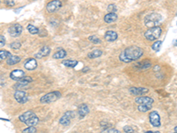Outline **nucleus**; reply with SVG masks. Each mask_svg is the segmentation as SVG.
Segmentation results:
<instances>
[{
  "label": "nucleus",
  "mask_w": 177,
  "mask_h": 133,
  "mask_svg": "<svg viewBox=\"0 0 177 133\" xmlns=\"http://www.w3.org/2000/svg\"><path fill=\"white\" fill-rule=\"evenodd\" d=\"M143 54V50L138 46H130L127 47L120 54V60L125 63L136 60L141 58Z\"/></svg>",
  "instance_id": "nucleus-1"
},
{
  "label": "nucleus",
  "mask_w": 177,
  "mask_h": 133,
  "mask_svg": "<svg viewBox=\"0 0 177 133\" xmlns=\"http://www.w3.org/2000/svg\"><path fill=\"white\" fill-rule=\"evenodd\" d=\"M135 103L138 105V110L140 112H147L152 108L154 100L150 97H138L135 99Z\"/></svg>",
  "instance_id": "nucleus-2"
},
{
  "label": "nucleus",
  "mask_w": 177,
  "mask_h": 133,
  "mask_svg": "<svg viewBox=\"0 0 177 133\" xmlns=\"http://www.w3.org/2000/svg\"><path fill=\"white\" fill-rule=\"evenodd\" d=\"M162 21V16L158 13H152L144 18V24L148 28L157 27Z\"/></svg>",
  "instance_id": "nucleus-3"
},
{
  "label": "nucleus",
  "mask_w": 177,
  "mask_h": 133,
  "mask_svg": "<svg viewBox=\"0 0 177 133\" xmlns=\"http://www.w3.org/2000/svg\"><path fill=\"white\" fill-rule=\"evenodd\" d=\"M162 33V29L160 27H152L150 28L148 30L145 31L144 33V36L147 40L149 41H153V40H156L158 38H160V35Z\"/></svg>",
  "instance_id": "nucleus-4"
},
{
  "label": "nucleus",
  "mask_w": 177,
  "mask_h": 133,
  "mask_svg": "<svg viewBox=\"0 0 177 133\" xmlns=\"http://www.w3.org/2000/svg\"><path fill=\"white\" fill-rule=\"evenodd\" d=\"M60 97H61V93L59 92H49L45 94L44 96H42L40 99V102L42 104H49V103L54 102L57 100H59Z\"/></svg>",
  "instance_id": "nucleus-5"
},
{
  "label": "nucleus",
  "mask_w": 177,
  "mask_h": 133,
  "mask_svg": "<svg viewBox=\"0 0 177 133\" xmlns=\"http://www.w3.org/2000/svg\"><path fill=\"white\" fill-rule=\"evenodd\" d=\"M149 120L150 123L153 127L159 128L161 125V122H160V116L159 113L157 111H152L149 115Z\"/></svg>",
  "instance_id": "nucleus-6"
},
{
  "label": "nucleus",
  "mask_w": 177,
  "mask_h": 133,
  "mask_svg": "<svg viewBox=\"0 0 177 133\" xmlns=\"http://www.w3.org/2000/svg\"><path fill=\"white\" fill-rule=\"evenodd\" d=\"M76 116V114L73 111H68L67 113H65V115L60 118L59 120V124L63 126H68L70 124L71 120Z\"/></svg>",
  "instance_id": "nucleus-7"
},
{
  "label": "nucleus",
  "mask_w": 177,
  "mask_h": 133,
  "mask_svg": "<svg viewBox=\"0 0 177 133\" xmlns=\"http://www.w3.org/2000/svg\"><path fill=\"white\" fill-rule=\"evenodd\" d=\"M61 5H62V3L59 0H52L47 4L46 10L48 13H54L61 7Z\"/></svg>",
  "instance_id": "nucleus-8"
},
{
  "label": "nucleus",
  "mask_w": 177,
  "mask_h": 133,
  "mask_svg": "<svg viewBox=\"0 0 177 133\" xmlns=\"http://www.w3.org/2000/svg\"><path fill=\"white\" fill-rule=\"evenodd\" d=\"M22 32V27L20 24H14L9 28V34L13 37H17Z\"/></svg>",
  "instance_id": "nucleus-9"
},
{
  "label": "nucleus",
  "mask_w": 177,
  "mask_h": 133,
  "mask_svg": "<svg viewBox=\"0 0 177 133\" xmlns=\"http://www.w3.org/2000/svg\"><path fill=\"white\" fill-rule=\"evenodd\" d=\"M14 98L17 100L18 103H20V104H24L28 100L27 93L23 91H16L14 93Z\"/></svg>",
  "instance_id": "nucleus-10"
},
{
  "label": "nucleus",
  "mask_w": 177,
  "mask_h": 133,
  "mask_svg": "<svg viewBox=\"0 0 177 133\" xmlns=\"http://www.w3.org/2000/svg\"><path fill=\"white\" fill-rule=\"evenodd\" d=\"M24 76H25V72L23 70H20V69H15L13 72H11V74H10V78L14 80V81H19Z\"/></svg>",
  "instance_id": "nucleus-11"
},
{
  "label": "nucleus",
  "mask_w": 177,
  "mask_h": 133,
  "mask_svg": "<svg viewBox=\"0 0 177 133\" xmlns=\"http://www.w3.org/2000/svg\"><path fill=\"white\" fill-rule=\"evenodd\" d=\"M148 92H149L148 89L142 88V87H138V88H137V87H131V88L129 89V92H130L131 94L135 95V96H142V95L147 93Z\"/></svg>",
  "instance_id": "nucleus-12"
},
{
  "label": "nucleus",
  "mask_w": 177,
  "mask_h": 133,
  "mask_svg": "<svg viewBox=\"0 0 177 133\" xmlns=\"http://www.w3.org/2000/svg\"><path fill=\"white\" fill-rule=\"evenodd\" d=\"M24 67L27 70H34L37 67V61L35 59H28L24 63Z\"/></svg>",
  "instance_id": "nucleus-13"
},
{
  "label": "nucleus",
  "mask_w": 177,
  "mask_h": 133,
  "mask_svg": "<svg viewBox=\"0 0 177 133\" xmlns=\"http://www.w3.org/2000/svg\"><path fill=\"white\" fill-rule=\"evenodd\" d=\"M118 38V34L113 30L106 31L105 34V39L108 42H114Z\"/></svg>",
  "instance_id": "nucleus-14"
},
{
  "label": "nucleus",
  "mask_w": 177,
  "mask_h": 133,
  "mask_svg": "<svg viewBox=\"0 0 177 133\" xmlns=\"http://www.w3.org/2000/svg\"><path fill=\"white\" fill-rule=\"evenodd\" d=\"M51 52V48L48 47V46H43L41 50L39 51L38 53L35 54V58L37 59H42L45 56H48Z\"/></svg>",
  "instance_id": "nucleus-15"
},
{
  "label": "nucleus",
  "mask_w": 177,
  "mask_h": 133,
  "mask_svg": "<svg viewBox=\"0 0 177 133\" xmlns=\"http://www.w3.org/2000/svg\"><path fill=\"white\" fill-rule=\"evenodd\" d=\"M89 112H90V109L86 104H83L78 108V114H79V116L81 119H83V117L86 116L89 114Z\"/></svg>",
  "instance_id": "nucleus-16"
},
{
  "label": "nucleus",
  "mask_w": 177,
  "mask_h": 133,
  "mask_svg": "<svg viewBox=\"0 0 177 133\" xmlns=\"http://www.w3.org/2000/svg\"><path fill=\"white\" fill-rule=\"evenodd\" d=\"M117 19H118V16L115 13H109L105 14L104 17V21L106 23H112V22L116 21Z\"/></svg>",
  "instance_id": "nucleus-17"
},
{
  "label": "nucleus",
  "mask_w": 177,
  "mask_h": 133,
  "mask_svg": "<svg viewBox=\"0 0 177 133\" xmlns=\"http://www.w3.org/2000/svg\"><path fill=\"white\" fill-rule=\"evenodd\" d=\"M32 81H33V79H32L31 77H29V76H24V77H22L20 80L18 81V83L16 84V86H18V87H24L26 85H28V83H32Z\"/></svg>",
  "instance_id": "nucleus-18"
},
{
  "label": "nucleus",
  "mask_w": 177,
  "mask_h": 133,
  "mask_svg": "<svg viewBox=\"0 0 177 133\" xmlns=\"http://www.w3.org/2000/svg\"><path fill=\"white\" fill-rule=\"evenodd\" d=\"M34 116H35V114L33 111H27L24 114H22L21 116H20L19 120H20V122H22V123L25 124L26 121H28L30 117Z\"/></svg>",
  "instance_id": "nucleus-19"
},
{
  "label": "nucleus",
  "mask_w": 177,
  "mask_h": 133,
  "mask_svg": "<svg viewBox=\"0 0 177 133\" xmlns=\"http://www.w3.org/2000/svg\"><path fill=\"white\" fill-rule=\"evenodd\" d=\"M20 57H19V56H15V55H11L10 57L7 58L6 59V63L10 65V66H13V65H15V64H17L19 63L20 61Z\"/></svg>",
  "instance_id": "nucleus-20"
},
{
  "label": "nucleus",
  "mask_w": 177,
  "mask_h": 133,
  "mask_svg": "<svg viewBox=\"0 0 177 133\" xmlns=\"http://www.w3.org/2000/svg\"><path fill=\"white\" fill-rule=\"evenodd\" d=\"M38 123H39V118L36 116L30 117L28 121L25 122L26 124L28 125V126H35L36 124H38Z\"/></svg>",
  "instance_id": "nucleus-21"
},
{
  "label": "nucleus",
  "mask_w": 177,
  "mask_h": 133,
  "mask_svg": "<svg viewBox=\"0 0 177 133\" xmlns=\"http://www.w3.org/2000/svg\"><path fill=\"white\" fill-rule=\"evenodd\" d=\"M135 66H137V69H147L152 66V64L149 62V60H143L142 62L136 64Z\"/></svg>",
  "instance_id": "nucleus-22"
},
{
  "label": "nucleus",
  "mask_w": 177,
  "mask_h": 133,
  "mask_svg": "<svg viewBox=\"0 0 177 133\" xmlns=\"http://www.w3.org/2000/svg\"><path fill=\"white\" fill-rule=\"evenodd\" d=\"M67 56V51L63 49H60L58 51H56L54 54H53V58L54 59H63Z\"/></svg>",
  "instance_id": "nucleus-23"
},
{
  "label": "nucleus",
  "mask_w": 177,
  "mask_h": 133,
  "mask_svg": "<svg viewBox=\"0 0 177 133\" xmlns=\"http://www.w3.org/2000/svg\"><path fill=\"white\" fill-rule=\"evenodd\" d=\"M62 64L64 66H68V67H75L76 65L78 64V62L76 60H72V59H66L62 61Z\"/></svg>",
  "instance_id": "nucleus-24"
},
{
  "label": "nucleus",
  "mask_w": 177,
  "mask_h": 133,
  "mask_svg": "<svg viewBox=\"0 0 177 133\" xmlns=\"http://www.w3.org/2000/svg\"><path fill=\"white\" fill-rule=\"evenodd\" d=\"M102 54H103V51L101 50H95L91 51V52H90L89 54H88V57L90 59H95V58H98V57H100Z\"/></svg>",
  "instance_id": "nucleus-25"
},
{
  "label": "nucleus",
  "mask_w": 177,
  "mask_h": 133,
  "mask_svg": "<svg viewBox=\"0 0 177 133\" xmlns=\"http://www.w3.org/2000/svg\"><path fill=\"white\" fill-rule=\"evenodd\" d=\"M10 56H11V53L8 51L0 50V62L4 59H7V58Z\"/></svg>",
  "instance_id": "nucleus-26"
},
{
  "label": "nucleus",
  "mask_w": 177,
  "mask_h": 133,
  "mask_svg": "<svg viewBox=\"0 0 177 133\" xmlns=\"http://www.w3.org/2000/svg\"><path fill=\"white\" fill-rule=\"evenodd\" d=\"M28 30L29 33L32 34V35H35V34L39 33V29L36 27H35L34 25H32V24H28Z\"/></svg>",
  "instance_id": "nucleus-27"
},
{
  "label": "nucleus",
  "mask_w": 177,
  "mask_h": 133,
  "mask_svg": "<svg viewBox=\"0 0 177 133\" xmlns=\"http://www.w3.org/2000/svg\"><path fill=\"white\" fill-rule=\"evenodd\" d=\"M162 44V41H157L155 42L152 45V49L154 51H159L160 50V46Z\"/></svg>",
  "instance_id": "nucleus-28"
},
{
  "label": "nucleus",
  "mask_w": 177,
  "mask_h": 133,
  "mask_svg": "<svg viewBox=\"0 0 177 133\" xmlns=\"http://www.w3.org/2000/svg\"><path fill=\"white\" fill-rule=\"evenodd\" d=\"M89 40L90 42H91L93 44H101V40L99 37L96 36H91L89 37Z\"/></svg>",
  "instance_id": "nucleus-29"
},
{
  "label": "nucleus",
  "mask_w": 177,
  "mask_h": 133,
  "mask_svg": "<svg viewBox=\"0 0 177 133\" xmlns=\"http://www.w3.org/2000/svg\"><path fill=\"white\" fill-rule=\"evenodd\" d=\"M107 11L109 13H115V12H117V6L113 4H111L107 7Z\"/></svg>",
  "instance_id": "nucleus-30"
},
{
  "label": "nucleus",
  "mask_w": 177,
  "mask_h": 133,
  "mask_svg": "<svg viewBox=\"0 0 177 133\" xmlns=\"http://www.w3.org/2000/svg\"><path fill=\"white\" fill-rule=\"evenodd\" d=\"M36 131V129L35 128V126H29L28 128H27V129H24L23 131H22V132H35Z\"/></svg>",
  "instance_id": "nucleus-31"
},
{
  "label": "nucleus",
  "mask_w": 177,
  "mask_h": 133,
  "mask_svg": "<svg viewBox=\"0 0 177 133\" xmlns=\"http://www.w3.org/2000/svg\"><path fill=\"white\" fill-rule=\"evenodd\" d=\"M20 43H18V42H13L10 44V47L13 48V49H19L20 47Z\"/></svg>",
  "instance_id": "nucleus-32"
},
{
  "label": "nucleus",
  "mask_w": 177,
  "mask_h": 133,
  "mask_svg": "<svg viewBox=\"0 0 177 133\" xmlns=\"http://www.w3.org/2000/svg\"><path fill=\"white\" fill-rule=\"evenodd\" d=\"M5 44H6V38H5L4 36H1V35H0V48H1V47H4Z\"/></svg>",
  "instance_id": "nucleus-33"
},
{
  "label": "nucleus",
  "mask_w": 177,
  "mask_h": 133,
  "mask_svg": "<svg viewBox=\"0 0 177 133\" xmlns=\"http://www.w3.org/2000/svg\"><path fill=\"white\" fill-rule=\"evenodd\" d=\"M5 3H6V5L8 6H14V1H13V0H5Z\"/></svg>",
  "instance_id": "nucleus-34"
},
{
  "label": "nucleus",
  "mask_w": 177,
  "mask_h": 133,
  "mask_svg": "<svg viewBox=\"0 0 177 133\" xmlns=\"http://www.w3.org/2000/svg\"><path fill=\"white\" fill-rule=\"evenodd\" d=\"M124 131L125 132H134V130L131 127H129V126H126L124 128Z\"/></svg>",
  "instance_id": "nucleus-35"
},
{
  "label": "nucleus",
  "mask_w": 177,
  "mask_h": 133,
  "mask_svg": "<svg viewBox=\"0 0 177 133\" xmlns=\"http://www.w3.org/2000/svg\"><path fill=\"white\" fill-rule=\"evenodd\" d=\"M104 131L105 132H119L118 130H115V129H105V130H104Z\"/></svg>",
  "instance_id": "nucleus-36"
},
{
  "label": "nucleus",
  "mask_w": 177,
  "mask_h": 133,
  "mask_svg": "<svg viewBox=\"0 0 177 133\" xmlns=\"http://www.w3.org/2000/svg\"><path fill=\"white\" fill-rule=\"evenodd\" d=\"M88 70H90V69H89V67L86 66V67H84V69H83V72H87Z\"/></svg>",
  "instance_id": "nucleus-37"
},
{
  "label": "nucleus",
  "mask_w": 177,
  "mask_h": 133,
  "mask_svg": "<svg viewBox=\"0 0 177 133\" xmlns=\"http://www.w3.org/2000/svg\"><path fill=\"white\" fill-rule=\"evenodd\" d=\"M174 45H175V46H177V40H175V44H174Z\"/></svg>",
  "instance_id": "nucleus-38"
},
{
  "label": "nucleus",
  "mask_w": 177,
  "mask_h": 133,
  "mask_svg": "<svg viewBox=\"0 0 177 133\" xmlns=\"http://www.w3.org/2000/svg\"><path fill=\"white\" fill-rule=\"evenodd\" d=\"M175 132L177 133V126H176V127H175Z\"/></svg>",
  "instance_id": "nucleus-39"
}]
</instances>
